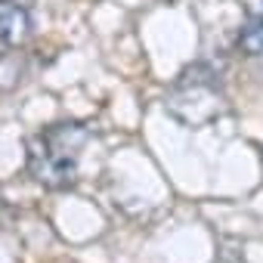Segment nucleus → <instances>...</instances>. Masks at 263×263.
<instances>
[{
	"mask_svg": "<svg viewBox=\"0 0 263 263\" xmlns=\"http://www.w3.org/2000/svg\"><path fill=\"white\" fill-rule=\"evenodd\" d=\"M31 13L19 0H0V41L7 47H22L31 37Z\"/></svg>",
	"mask_w": 263,
	"mask_h": 263,
	"instance_id": "7ed1b4c3",
	"label": "nucleus"
},
{
	"mask_svg": "<svg viewBox=\"0 0 263 263\" xmlns=\"http://www.w3.org/2000/svg\"><path fill=\"white\" fill-rule=\"evenodd\" d=\"M238 47L245 50V56H263V13L248 19L238 34Z\"/></svg>",
	"mask_w": 263,
	"mask_h": 263,
	"instance_id": "20e7f679",
	"label": "nucleus"
},
{
	"mask_svg": "<svg viewBox=\"0 0 263 263\" xmlns=\"http://www.w3.org/2000/svg\"><path fill=\"white\" fill-rule=\"evenodd\" d=\"M183 105H189V111H183L180 121L189 118V127H198V124L217 118L220 108H223V93H220V84L214 81V74H204L201 78L198 68L189 71V74H183V81L174 87V93L167 99V108L171 111H180Z\"/></svg>",
	"mask_w": 263,
	"mask_h": 263,
	"instance_id": "f03ea898",
	"label": "nucleus"
},
{
	"mask_svg": "<svg viewBox=\"0 0 263 263\" xmlns=\"http://www.w3.org/2000/svg\"><path fill=\"white\" fill-rule=\"evenodd\" d=\"M25 74V56L22 53H4L0 56V90H13Z\"/></svg>",
	"mask_w": 263,
	"mask_h": 263,
	"instance_id": "39448f33",
	"label": "nucleus"
},
{
	"mask_svg": "<svg viewBox=\"0 0 263 263\" xmlns=\"http://www.w3.org/2000/svg\"><path fill=\"white\" fill-rule=\"evenodd\" d=\"M90 134L81 124H53L28 143V171L47 189H71L78 183L81 149Z\"/></svg>",
	"mask_w": 263,
	"mask_h": 263,
	"instance_id": "f257e3e1",
	"label": "nucleus"
}]
</instances>
